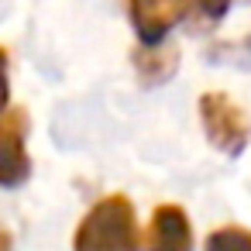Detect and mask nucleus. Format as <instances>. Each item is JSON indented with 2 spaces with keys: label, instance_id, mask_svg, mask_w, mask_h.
Listing matches in <instances>:
<instances>
[{
  "label": "nucleus",
  "instance_id": "obj_1",
  "mask_svg": "<svg viewBox=\"0 0 251 251\" xmlns=\"http://www.w3.org/2000/svg\"><path fill=\"white\" fill-rule=\"evenodd\" d=\"M73 251H141L134 203L124 193L100 196L76 224Z\"/></svg>",
  "mask_w": 251,
  "mask_h": 251
},
{
  "label": "nucleus",
  "instance_id": "obj_2",
  "mask_svg": "<svg viewBox=\"0 0 251 251\" xmlns=\"http://www.w3.org/2000/svg\"><path fill=\"white\" fill-rule=\"evenodd\" d=\"M196 110H200L203 134H206V141H210L217 151H224V155H241V151L248 148V141H251V121H248V114H244L227 93H220V90L203 93L200 103H196Z\"/></svg>",
  "mask_w": 251,
  "mask_h": 251
},
{
  "label": "nucleus",
  "instance_id": "obj_3",
  "mask_svg": "<svg viewBox=\"0 0 251 251\" xmlns=\"http://www.w3.org/2000/svg\"><path fill=\"white\" fill-rule=\"evenodd\" d=\"M31 176L28 158V110L11 107L0 110V186L18 189Z\"/></svg>",
  "mask_w": 251,
  "mask_h": 251
},
{
  "label": "nucleus",
  "instance_id": "obj_4",
  "mask_svg": "<svg viewBox=\"0 0 251 251\" xmlns=\"http://www.w3.org/2000/svg\"><path fill=\"white\" fill-rule=\"evenodd\" d=\"M193 224L179 203H158L145 230V251H193Z\"/></svg>",
  "mask_w": 251,
  "mask_h": 251
},
{
  "label": "nucleus",
  "instance_id": "obj_5",
  "mask_svg": "<svg viewBox=\"0 0 251 251\" xmlns=\"http://www.w3.org/2000/svg\"><path fill=\"white\" fill-rule=\"evenodd\" d=\"M127 14H131V25L141 45L165 42V35L179 21L176 0H127Z\"/></svg>",
  "mask_w": 251,
  "mask_h": 251
},
{
  "label": "nucleus",
  "instance_id": "obj_6",
  "mask_svg": "<svg viewBox=\"0 0 251 251\" xmlns=\"http://www.w3.org/2000/svg\"><path fill=\"white\" fill-rule=\"evenodd\" d=\"M179 69V49L158 42V45H141L134 52V73L141 86H162L172 73Z\"/></svg>",
  "mask_w": 251,
  "mask_h": 251
},
{
  "label": "nucleus",
  "instance_id": "obj_7",
  "mask_svg": "<svg viewBox=\"0 0 251 251\" xmlns=\"http://www.w3.org/2000/svg\"><path fill=\"white\" fill-rule=\"evenodd\" d=\"M234 0H176V11L189 28H213L227 18Z\"/></svg>",
  "mask_w": 251,
  "mask_h": 251
},
{
  "label": "nucleus",
  "instance_id": "obj_8",
  "mask_svg": "<svg viewBox=\"0 0 251 251\" xmlns=\"http://www.w3.org/2000/svg\"><path fill=\"white\" fill-rule=\"evenodd\" d=\"M203 251H251V230L241 224H227L206 234Z\"/></svg>",
  "mask_w": 251,
  "mask_h": 251
},
{
  "label": "nucleus",
  "instance_id": "obj_9",
  "mask_svg": "<svg viewBox=\"0 0 251 251\" xmlns=\"http://www.w3.org/2000/svg\"><path fill=\"white\" fill-rule=\"evenodd\" d=\"M11 100V79H7V49H0V110H7Z\"/></svg>",
  "mask_w": 251,
  "mask_h": 251
},
{
  "label": "nucleus",
  "instance_id": "obj_10",
  "mask_svg": "<svg viewBox=\"0 0 251 251\" xmlns=\"http://www.w3.org/2000/svg\"><path fill=\"white\" fill-rule=\"evenodd\" d=\"M0 251H11V234L0 227Z\"/></svg>",
  "mask_w": 251,
  "mask_h": 251
}]
</instances>
